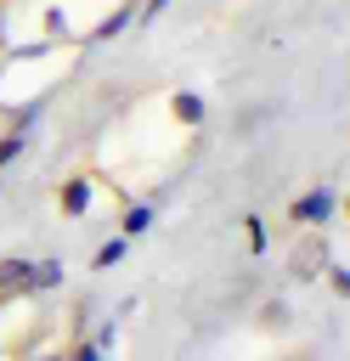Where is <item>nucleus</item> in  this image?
Instances as JSON below:
<instances>
[{"label":"nucleus","mask_w":350,"mask_h":361,"mask_svg":"<svg viewBox=\"0 0 350 361\" xmlns=\"http://www.w3.org/2000/svg\"><path fill=\"white\" fill-rule=\"evenodd\" d=\"M28 141H34V124H17V118H11V124L0 130V169H11V164L28 152Z\"/></svg>","instance_id":"nucleus-8"},{"label":"nucleus","mask_w":350,"mask_h":361,"mask_svg":"<svg viewBox=\"0 0 350 361\" xmlns=\"http://www.w3.org/2000/svg\"><path fill=\"white\" fill-rule=\"evenodd\" d=\"M56 209H62V220H85L96 209V180L90 175H68L56 186Z\"/></svg>","instance_id":"nucleus-3"},{"label":"nucleus","mask_w":350,"mask_h":361,"mask_svg":"<svg viewBox=\"0 0 350 361\" xmlns=\"http://www.w3.org/2000/svg\"><path fill=\"white\" fill-rule=\"evenodd\" d=\"M339 214H344V220H350V192H344V197H339Z\"/></svg>","instance_id":"nucleus-17"},{"label":"nucleus","mask_w":350,"mask_h":361,"mask_svg":"<svg viewBox=\"0 0 350 361\" xmlns=\"http://www.w3.org/2000/svg\"><path fill=\"white\" fill-rule=\"evenodd\" d=\"M333 214H339V192L333 186H310V192H299L288 203V220L299 231H322V226H333Z\"/></svg>","instance_id":"nucleus-1"},{"label":"nucleus","mask_w":350,"mask_h":361,"mask_svg":"<svg viewBox=\"0 0 350 361\" xmlns=\"http://www.w3.org/2000/svg\"><path fill=\"white\" fill-rule=\"evenodd\" d=\"M0 192H6V180H0Z\"/></svg>","instance_id":"nucleus-19"},{"label":"nucleus","mask_w":350,"mask_h":361,"mask_svg":"<svg viewBox=\"0 0 350 361\" xmlns=\"http://www.w3.org/2000/svg\"><path fill=\"white\" fill-rule=\"evenodd\" d=\"M265 327H271V333H282V327H288V305H282V299H271V305H265Z\"/></svg>","instance_id":"nucleus-14"},{"label":"nucleus","mask_w":350,"mask_h":361,"mask_svg":"<svg viewBox=\"0 0 350 361\" xmlns=\"http://www.w3.org/2000/svg\"><path fill=\"white\" fill-rule=\"evenodd\" d=\"M322 276H327V288H333L339 299H350V265H339V259H333V265H327Z\"/></svg>","instance_id":"nucleus-13"},{"label":"nucleus","mask_w":350,"mask_h":361,"mask_svg":"<svg viewBox=\"0 0 350 361\" xmlns=\"http://www.w3.org/2000/svg\"><path fill=\"white\" fill-rule=\"evenodd\" d=\"M124 254H130V237H119V231H113V237L90 254V271H113V265H124Z\"/></svg>","instance_id":"nucleus-10"},{"label":"nucleus","mask_w":350,"mask_h":361,"mask_svg":"<svg viewBox=\"0 0 350 361\" xmlns=\"http://www.w3.org/2000/svg\"><path fill=\"white\" fill-rule=\"evenodd\" d=\"M130 28H135V0H119V6H107V11H102V23H96L79 45H85V51H96V45H113V39H119V34H130Z\"/></svg>","instance_id":"nucleus-2"},{"label":"nucleus","mask_w":350,"mask_h":361,"mask_svg":"<svg viewBox=\"0 0 350 361\" xmlns=\"http://www.w3.org/2000/svg\"><path fill=\"white\" fill-rule=\"evenodd\" d=\"M62 361H107V350H102L96 338H79L73 350H62Z\"/></svg>","instance_id":"nucleus-12"},{"label":"nucleus","mask_w":350,"mask_h":361,"mask_svg":"<svg viewBox=\"0 0 350 361\" xmlns=\"http://www.w3.org/2000/svg\"><path fill=\"white\" fill-rule=\"evenodd\" d=\"M164 6H169V0H135V28H147V23H152Z\"/></svg>","instance_id":"nucleus-16"},{"label":"nucleus","mask_w":350,"mask_h":361,"mask_svg":"<svg viewBox=\"0 0 350 361\" xmlns=\"http://www.w3.org/2000/svg\"><path fill=\"white\" fill-rule=\"evenodd\" d=\"M152 220H158V209H152V203H124V209H119V226H113V231L135 243V237H147V231H152Z\"/></svg>","instance_id":"nucleus-5"},{"label":"nucleus","mask_w":350,"mask_h":361,"mask_svg":"<svg viewBox=\"0 0 350 361\" xmlns=\"http://www.w3.org/2000/svg\"><path fill=\"white\" fill-rule=\"evenodd\" d=\"M34 361H62V350H45V355H34Z\"/></svg>","instance_id":"nucleus-18"},{"label":"nucleus","mask_w":350,"mask_h":361,"mask_svg":"<svg viewBox=\"0 0 350 361\" xmlns=\"http://www.w3.org/2000/svg\"><path fill=\"white\" fill-rule=\"evenodd\" d=\"M119 327H124V322H119V316H113V322H102V327H96V333H90V338H96V344H102V350H113V344H119Z\"/></svg>","instance_id":"nucleus-15"},{"label":"nucleus","mask_w":350,"mask_h":361,"mask_svg":"<svg viewBox=\"0 0 350 361\" xmlns=\"http://www.w3.org/2000/svg\"><path fill=\"white\" fill-rule=\"evenodd\" d=\"M28 271H34V259H23V254H6V259H0V299H11V293H28Z\"/></svg>","instance_id":"nucleus-7"},{"label":"nucleus","mask_w":350,"mask_h":361,"mask_svg":"<svg viewBox=\"0 0 350 361\" xmlns=\"http://www.w3.org/2000/svg\"><path fill=\"white\" fill-rule=\"evenodd\" d=\"M40 23H45V39H51V45H73V34H68V11H62L56 0L40 6Z\"/></svg>","instance_id":"nucleus-9"},{"label":"nucleus","mask_w":350,"mask_h":361,"mask_svg":"<svg viewBox=\"0 0 350 361\" xmlns=\"http://www.w3.org/2000/svg\"><path fill=\"white\" fill-rule=\"evenodd\" d=\"M169 118L186 124V130H198V124L209 118V102H203L198 90H169Z\"/></svg>","instance_id":"nucleus-4"},{"label":"nucleus","mask_w":350,"mask_h":361,"mask_svg":"<svg viewBox=\"0 0 350 361\" xmlns=\"http://www.w3.org/2000/svg\"><path fill=\"white\" fill-rule=\"evenodd\" d=\"M243 237H248V254H265L271 248V231H265L260 214H243Z\"/></svg>","instance_id":"nucleus-11"},{"label":"nucleus","mask_w":350,"mask_h":361,"mask_svg":"<svg viewBox=\"0 0 350 361\" xmlns=\"http://www.w3.org/2000/svg\"><path fill=\"white\" fill-rule=\"evenodd\" d=\"M68 282V265L62 259H34V271H28V299L34 293H56Z\"/></svg>","instance_id":"nucleus-6"}]
</instances>
